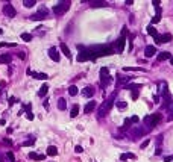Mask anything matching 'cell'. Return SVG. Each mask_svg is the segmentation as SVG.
Listing matches in <instances>:
<instances>
[{"instance_id":"1","label":"cell","mask_w":173,"mask_h":162,"mask_svg":"<svg viewBox=\"0 0 173 162\" xmlns=\"http://www.w3.org/2000/svg\"><path fill=\"white\" fill-rule=\"evenodd\" d=\"M91 52V55H93V58H102V56H109V55H112L114 50L109 47V46H93V47H90L88 49Z\"/></svg>"},{"instance_id":"2","label":"cell","mask_w":173,"mask_h":162,"mask_svg":"<svg viewBox=\"0 0 173 162\" xmlns=\"http://www.w3.org/2000/svg\"><path fill=\"white\" fill-rule=\"evenodd\" d=\"M115 95H117V91L115 93H112L111 95L108 97V100L99 108V117H105L108 112H109V109L112 108V105H114V100H115Z\"/></svg>"},{"instance_id":"3","label":"cell","mask_w":173,"mask_h":162,"mask_svg":"<svg viewBox=\"0 0 173 162\" xmlns=\"http://www.w3.org/2000/svg\"><path fill=\"white\" fill-rule=\"evenodd\" d=\"M162 120V117L161 114H153V115H147V117H144V126H147V132L152 130L155 126H158V123Z\"/></svg>"},{"instance_id":"4","label":"cell","mask_w":173,"mask_h":162,"mask_svg":"<svg viewBox=\"0 0 173 162\" xmlns=\"http://www.w3.org/2000/svg\"><path fill=\"white\" fill-rule=\"evenodd\" d=\"M78 50H79V55H78V58H76L78 62H85V61L94 59L93 55H91V52H90L87 47H84V46H78Z\"/></svg>"},{"instance_id":"5","label":"cell","mask_w":173,"mask_h":162,"mask_svg":"<svg viewBox=\"0 0 173 162\" xmlns=\"http://www.w3.org/2000/svg\"><path fill=\"white\" fill-rule=\"evenodd\" d=\"M70 2H59L58 5H55L53 6V12H55V15H64L67 11H68V8H70Z\"/></svg>"},{"instance_id":"6","label":"cell","mask_w":173,"mask_h":162,"mask_svg":"<svg viewBox=\"0 0 173 162\" xmlns=\"http://www.w3.org/2000/svg\"><path fill=\"white\" fill-rule=\"evenodd\" d=\"M3 14H5L6 17H9V18H12V17L17 15V11L14 9V6H12L11 3H6V5L3 6Z\"/></svg>"},{"instance_id":"7","label":"cell","mask_w":173,"mask_h":162,"mask_svg":"<svg viewBox=\"0 0 173 162\" xmlns=\"http://www.w3.org/2000/svg\"><path fill=\"white\" fill-rule=\"evenodd\" d=\"M46 17H47V9H46V8H41L40 12H36V14L31 15L29 18H31V20H33V21H38V20H44Z\"/></svg>"},{"instance_id":"8","label":"cell","mask_w":173,"mask_h":162,"mask_svg":"<svg viewBox=\"0 0 173 162\" xmlns=\"http://www.w3.org/2000/svg\"><path fill=\"white\" fill-rule=\"evenodd\" d=\"M131 133H132V136H134V138H140V136H143V135L147 133V130H146L143 126H137L135 129H132V130H131Z\"/></svg>"},{"instance_id":"9","label":"cell","mask_w":173,"mask_h":162,"mask_svg":"<svg viewBox=\"0 0 173 162\" xmlns=\"http://www.w3.org/2000/svg\"><path fill=\"white\" fill-rule=\"evenodd\" d=\"M125 44H126L125 35H122V37L115 41V52H117V53H122V52L125 50Z\"/></svg>"},{"instance_id":"10","label":"cell","mask_w":173,"mask_h":162,"mask_svg":"<svg viewBox=\"0 0 173 162\" xmlns=\"http://www.w3.org/2000/svg\"><path fill=\"white\" fill-rule=\"evenodd\" d=\"M49 56H50L52 61L59 62V50H58L56 47H50V49H49Z\"/></svg>"},{"instance_id":"11","label":"cell","mask_w":173,"mask_h":162,"mask_svg":"<svg viewBox=\"0 0 173 162\" xmlns=\"http://www.w3.org/2000/svg\"><path fill=\"white\" fill-rule=\"evenodd\" d=\"M155 53H157V47L155 46H147L144 49V55H146V58H152Z\"/></svg>"},{"instance_id":"12","label":"cell","mask_w":173,"mask_h":162,"mask_svg":"<svg viewBox=\"0 0 173 162\" xmlns=\"http://www.w3.org/2000/svg\"><path fill=\"white\" fill-rule=\"evenodd\" d=\"M93 94H94V88H93V86H85L84 89H82V95L87 97V98L93 97Z\"/></svg>"},{"instance_id":"13","label":"cell","mask_w":173,"mask_h":162,"mask_svg":"<svg viewBox=\"0 0 173 162\" xmlns=\"http://www.w3.org/2000/svg\"><path fill=\"white\" fill-rule=\"evenodd\" d=\"M96 106H97V103H96L94 100H93V102H88V103H87V106L84 108V112H85V114H90V112H93V111L96 109Z\"/></svg>"},{"instance_id":"14","label":"cell","mask_w":173,"mask_h":162,"mask_svg":"<svg viewBox=\"0 0 173 162\" xmlns=\"http://www.w3.org/2000/svg\"><path fill=\"white\" fill-rule=\"evenodd\" d=\"M27 74H32L35 79H40V80H46V79H49V76L46 74V73H33V71H31V70H27Z\"/></svg>"},{"instance_id":"15","label":"cell","mask_w":173,"mask_h":162,"mask_svg":"<svg viewBox=\"0 0 173 162\" xmlns=\"http://www.w3.org/2000/svg\"><path fill=\"white\" fill-rule=\"evenodd\" d=\"M59 49H61V52H62V53H64V55H65V56L68 58V59L71 58V53H70V49L67 47V44H65V42H61V44H59Z\"/></svg>"},{"instance_id":"16","label":"cell","mask_w":173,"mask_h":162,"mask_svg":"<svg viewBox=\"0 0 173 162\" xmlns=\"http://www.w3.org/2000/svg\"><path fill=\"white\" fill-rule=\"evenodd\" d=\"M157 59L161 62V61H166V59H172V53H169V52H162V53H159V55L157 56Z\"/></svg>"},{"instance_id":"17","label":"cell","mask_w":173,"mask_h":162,"mask_svg":"<svg viewBox=\"0 0 173 162\" xmlns=\"http://www.w3.org/2000/svg\"><path fill=\"white\" fill-rule=\"evenodd\" d=\"M11 62V55H0V64H9Z\"/></svg>"},{"instance_id":"18","label":"cell","mask_w":173,"mask_h":162,"mask_svg":"<svg viewBox=\"0 0 173 162\" xmlns=\"http://www.w3.org/2000/svg\"><path fill=\"white\" fill-rule=\"evenodd\" d=\"M67 108V102H65V98H59L58 100V109L59 111H64Z\"/></svg>"},{"instance_id":"19","label":"cell","mask_w":173,"mask_h":162,"mask_svg":"<svg viewBox=\"0 0 173 162\" xmlns=\"http://www.w3.org/2000/svg\"><path fill=\"white\" fill-rule=\"evenodd\" d=\"M166 108L169 109V112H170V115H169V120H173V100H170L167 105H166Z\"/></svg>"},{"instance_id":"20","label":"cell","mask_w":173,"mask_h":162,"mask_svg":"<svg viewBox=\"0 0 173 162\" xmlns=\"http://www.w3.org/2000/svg\"><path fill=\"white\" fill-rule=\"evenodd\" d=\"M129 80H131V77H127V76H118V77H117V82H118V83H122V85L127 83Z\"/></svg>"},{"instance_id":"21","label":"cell","mask_w":173,"mask_h":162,"mask_svg":"<svg viewBox=\"0 0 173 162\" xmlns=\"http://www.w3.org/2000/svg\"><path fill=\"white\" fill-rule=\"evenodd\" d=\"M47 155H50V156L58 155V148L55 147V146H49V148H47Z\"/></svg>"},{"instance_id":"22","label":"cell","mask_w":173,"mask_h":162,"mask_svg":"<svg viewBox=\"0 0 173 162\" xmlns=\"http://www.w3.org/2000/svg\"><path fill=\"white\" fill-rule=\"evenodd\" d=\"M78 114H79V106L78 105H75L71 108V112H70V117L71 118H75V117H78Z\"/></svg>"},{"instance_id":"23","label":"cell","mask_w":173,"mask_h":162,"mask_svg":"<svg viewBox=\"0 0 173 162\" xmlns=\"http://www.w3.org/2000/svg\"><path fill=\"white\" fill-rule=\"evenodd\" d=\"M147 33H149V35H152V37H155V38L158 37V32H157V29H155L152 24H150L149 27H147Z\"/></svg>"},{"instance_id":"24","label":"cell","mask_w":173,"mask_h":162,"mask_svg":"<svg viewBox=\"0 0 173 162\" xmlns=\"http://www.w3.org/2000/svg\"><path fill=\"white\" fill-rule=\"evenodd\" d=\"M47 91H49V86H47V85H43V86L40 88V91H38V95H40V97H43V95L47 94Z\"/></svg>"},{"instance_id":"25","label":"cell","mask_w":173,"mask_h":162,"mask_svg":"<svg viewBox=\"0 0 173 162\" xmlns=\"http://www.w3.org/2000/svg\"><path fill=\"white\" fill-rule=\"evenodd\" d=\"M125 88L129 89V91H135V89H140L141 85H140V83H137V85H132V83H131V85H125Z\"/></svg>"},{"instance_id":"26","label":"cell","mask_w":173,"mask_h":162,"mask_svg":"<svg viewBox=\"0 0 173 162\" xmlns=\"http://www.w3.org/2000/svg\"><path fill=\"white\" fill-rule=\"evenodd\" d=\"M115 105H117V108H118V109H125V108L127 106L126 100H117V102H115Z\"/></svg>"},{"instance_id":"27","label":"cell","mask_w":173,"mask_h":162,"mask_svg":"<svg viewBox=\"0 0 173 162\" xmlns=\"http://www.w3.org/2000/svg\"><path fill=\"white\" fill-rule=\"evenodd\" d=\"M161 41H162V42H170V41H172V35H170V33L161 35Z\"/></svg>"},{"instance_id":"28","label":"cell","mask_w":173,"mask_h":162,"mask_svg":"<svg viewBox=\"0 0 173 162\" xmlns=\"http://www.w3.org/2000/svg\"><path fill=\"white\" fill-rule=\"evenodd\" d=\"M68 94H70V95H76V94H78V86H75V85L68 86Z\"/></svg>"},{"instance_id":"29","label":"cell","mask_w":173,"mask_h":162,"mask_svg":"<svg viewBox=\"0 0 173 162\" xmlns=\"http://www.w3.org/2000/svg\"><path fill=\"white\" fill-rule=\"evenodd\" d=\"M23 5H24L26 8H32V6H35V5H36V2H35V0H24Z\"/></svg>"},{"instance_id":"30","label":"cell","mask_w":173,"mask_h":162,"mask_svg":"<svg viewBox=\"0 0 173 162\" xmlns=\"http://www.w3.org/2000/svg\"><path fill=\"white\" fill-rule=\"evenodd\" d=\"M120 159L122 161H125V159H135V155H132V153H125V155L120 156Z\"/></svg>"},{"instance_id":"31","label":"cell","mask_w":173,"mask_h":162,"mask_svg":"<svg viewBox=\"0 0 173 162\" xmlns=\"http://www.w3.org/2000/svg\"><path fill=\"white\" fill-rule=\"evenodd\" d=\"M21 40L29 42V41H32V35L31 33H21Z\"/></svg>"},{"instance_id":"32","label":"cell","mask_w":173,"mask_h":162,"mask_svg":"<svg viewBox=\"0 0 173 162\" xmlns=\"http://www.w3.org/2000/svg\"><path fill=\"white\" fill-rule=\"evenodd\" d=\"M108 73H109V70H108L106 67H102V68H100V77H105V76H108Z\"/></svg>"},{"instance_id":"33","label":"cell","mask_w":173,"mask_h":162,"mask_svg":"<svg viewBox=\"0 0 173 162\" xmlns=\"http://www.w3.org/2000/svg\"><path fill=\"white\" fill-rule=\"evenodd\" d=\"M91 6H106V3L105 2H91Z\"/></svg>"},{"instance_id":"34","label":"cell","mask_w":173,"mask_h":162,"mask_svg":"<svg viewBox=\"0 0 173 162\" xmlns=\"http://www.w3.org/2000/svg\"><path fill=\"white\" fill-rule=\"evenodd\" d=\"M149 142H150V139H149V138H147V139H144V141L141 142V150L147 147V146H149Z\"/></svg>"},{"instance_id":"35","label":"cell","mask_w":173,"mask_h":162,"mask_svg":"<svg viewBox=\"0 0 173 162\" xmlns=\"http://www.w3.org/2000/svg\"><path fill=\"white\" fill-rule=\"evenodd\" d=\"M8 159L11 162H15V158H14V153L12 151H8Z\"/></svg>"},{"instance_id":"36","label":"cell","mask_w":173,"mask_h":162,"mask_svg":"<svg viewBox=\"0 0 173 162\" xmlns=\"http://www.w3.org/2000/svg\"><path fill=\"white\" fill-rule=\"evenodd\" d=\"M8 46H9V47H14V46H15V44H8V42H0V49H2V47H8Z\"/></svg>"},{"instance_id":"37","label":"cell","mask_w":173,"mask_h":162,"mask_svg":"<svg viewBox=\"0 0 173 162\" xmlns=\"http://www.w3.org/2000/svg\"><path fill=\"white\" fill-rule=\"evenodd\" d=\"M35 142V138H31L29 141H26V142H23V146H31V144H33Z\"/></svg>"},{"instance_id":"38","label":"cell","mask_w":173,"mask_h":162,"mask_svg":"<svg viewBox=\"0 0 173 162\" xmlns=\"http://www.w3.org/2000/svg\"><path fill=\"white\" fill-rule=\"evenodd\" d=\"M132 98H134V100H137V98H138V89L132 91Z\"/></svg>"},{"instance_id":"39","label":"cell","mask_w":173,"mask_h":162,"mask_svg":"<svg viewBox=\"0 0 173 162\" xmlns=\"http://www.w3.org/2000/svg\"><path fill=\"white\" fill-rule=\"evenodd\" d=\"M131 121H132V124H134V123H138V121H140V118H138L137 115H134V117H131Z\"/></svg>"},{"instance_id":"40","label":"cell","mask_w":173,"mask_h":162,"mask_svg":"<svg viewBox=\"0 0 173 162\" xmlns=\"http://www.w3.org/2000/svg\"><path fill=\"white\" fill-rule=\"evenodd\" d=\"M173 161V155H170V156H166L164 158V162H172Z\"/></svg>"},{"instance_id":"41","label":"cell","mask_w":173,"mask_h":162,"mask_svg":"<svg viewBox=\"0 0 173 162\" xmlns=\"http://www.w3.org/2000/svg\"><path fill=\"white\" fill-rule=\"evenodd\" d=\"M75 151H76V153H82V151H84V148H82L80 146H76V147H75Z\"/></svg>"},{"instance_id":"42","label":"cell","mask_w":173,"mask_h":162,"mask_svg":"<svg viewBox=\"0 0 173 162\" xmlns=\"http://www.w3.org/2000/svg\"><path fill=\"white\" fill-rule=\"evenodd\" d=\"M36 156H38V155H36L35 151H31V153H29V158H31V159H36Z\"/></svg>"},{"instance_id":"43","label":"cell","mask_w":173,"mask_h":162,"mask_svg":"<svg viewBox=\"0 0 173 162\" xmlns=\"http://www.w3.org/2000/svg\"><path fill=\"white\" fill-rule=\"evenodd\" d=\"M26 114H27V115H26L27 120H33V114H32V111H31V112H26Z\"/></svg>"},{"instance_id":"44","label":"cell","mask_w":173,"mask_h":162,"mask_svg":"<svg viewBox=\"0 0 173 162\" xmlns=\"http://www.w3.org/2000/svg\"><path fill=\"white\" fill-rule=\"evenodd\" d=\"M157 142H158V146L162 142V135H158V138H157Z\"/></svg>"},{"instance_id":"45","label":"cell","mask_w":173,"mask_h":162,"mask_svg":"<svg viewBox=\"0 0 173 162\" xmlns=\"http://www.w3.org/2000/svg\"><path fill=\"white\" fill-rule=\"evenodd\" d=\"M44 158H46L44 155H38V156H36V159H35V161H43Z\"/></svg>"},{"instance_id":"46","label":"cell","mask_w":173,"mask_h":162,"mask_svg":"<svg viewBox=\"0 0 173 162\" xmlns=\"http://www.w3.org/2000/svg\"><path fill=\"white\" fill-rule=\"evenodd\" d=\"M152 5H153L155 8H159V2H158V0H155V2H152Z\"/></svg>"},{"instance_id":"47","label":"cell","mask_w":173,"mask_h":162,"mask_svg":"<svg viewBox=\"0 0 173 162\" xmlns=\"http://www.w3.org/2000/svg\"><path fill=\"white\" fill-rule=\"evenodd\" d=\"M14 103H15V98L11 97V98H9V105H14Z\"/></svg>"},{"instance_id":"48","label":"cell","mask_w":173,"mask_h":162,"mask_svg":"<svg viewBox=\"0 0 173 162\" xmlns=\"http://www.w3.org/2000/svg\"><path fill=\"white\" fill-rule=\"evenodd\" d=\"M158 100H159V97L155 95V97H153V103H158Z\"/></svg>"},{"instance_id":"49","label":"cell","mask_w":173,"mask_h":162,"mask_svg":"<svg viewBox=\"0 0 173 162\" xmlns=\"http://www.w3.org/2000/svg\"><path fill=\"white\" fill-rule=\"evenodd\" d=\"M18 58H21V59H24V53L21 52V53H18Z\"/></svg>"},{"instance_id":"50","label":"cell","mask_w":173,"mask_h":162,"mask_svg":"<svg viewBox=\"0 0 173 162\" xmlns=\"http://www.w3.org/2000/svg\"><path fill=\"white\" fill-rule=\"evenodd\" d=\"M170 64H172V65H173V58H172V59H170Z\"/></svg>"},{"instance_id":"51","label":"cell","mask_w":173,"mask_h":162,"mask_svg":"<svg viewBox=\"0 0 173 162\" xmlns=\"http://www.w3.org/2000/svg\"><path fill=\"white\" fill-rule=\"evenodd\" d=\"M0 33H3V30H2V29H0Z\"/></svg>"}]
</instances>
